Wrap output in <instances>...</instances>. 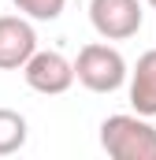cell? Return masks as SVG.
Segmentation results:
<instances>
[{
  "label": "cell",
  "instance_id": "cell-1",
  "mask_svg": "<svg viewBox=\"0 0 156 160\" xmlns=\"http://www.w3.org/2000/svg\"><path fill=\"white\" fill-rule=\"evenodd\" d=\"M100 149L112 160H156V127L138 112H115L100 123Z\"/></svg>",
  "mask_w": 156,
  "mask_h": 160
},
{
  "label": "cell",
  "instance_id": "cell-2",
  "mask_svg": "<svg viewBox=\"0 0 156 160\" xmlns=\"http://www.w3.org/2000/svg\"><path fill=\"white\" fill-rule=\"evenodd\" d=\"M75 63V82H82L89 93H115L119 86L126 82V60L115 45L108 41H89L78 48V60Z\"/></svg>",
  "mask_w": 156,
  "mask_h": 160
},
{
  "label": "cell",
  "instance_id": "cell-3",
  "mask_svg": "<svg viewBox=\"0 0 156 160\" xmlns=\"http://www.w3.org/2000/svg\"><path fill=\"white\" fill-rule=\"evenodd\" d=\"M19 71H22L26 86L34 93H45V97H60L75 86V63L56 48H34V56Z\"/></svg>",
  "mask_w": 156,
  "mask_h": 160
},
{
  "label": "cell",
  "instance_id": "cell-4",
  "mask_svg": "<svg viewBox=\"0 0 156 160\" xmlns=\"http://www.w3.org/2000/svg\"><path fill=\"white\" fill-rule=\"evenodd\" d=\"M89 22L104 41H126L145 22L141 0H89Z\"/></svg>",
  "mask_w": 156,
  "mask_h": 160
},
{
  "label": "cell",
  "instance_id": "cell-5",
  "mask_svg": "<svg viewBox=\"0 0 156 160\" xmlns=\"http://www.w3.org/2000/svg\"><path fill=\"white\" fill-rule=\"evenodd\" d=\"M37 48V30L26 15H0V71H19Z\"/></svg>",
  "mask_w": 156,
  "mask_h": 160
},
{
  "label": "cell",
  "instance_id": "cell-6",
  "mask_svg": "<svg viewBox=\"0 0 156 160\" xmlns=\"http://www.w3.org/2000/svg\"><path fill=\"white\" fill-rule=\"evenodd\" d=\"M126 82H130V108L145 119L156 116V48L141 52L134 71H126Z\"/></svg>",
  "mask_w": 156,
  "mask_h": 160
},
{
  "label": "cell",
  "instance_id": "cell-7",
  "mask_svg": "<svg viewBox=\"0 0 156 160\" xmlns=\"http://www.w3.org/2000/svg\"><path fill=\"white\" fill-rule=\"evenodd\" d=\"M30 138L26 116L15 108H0V157H15Z\"/></svg>",
  "mask_w": 156,
  "mask_h": 160
},
{
  "label": "cell",
  "instance_id": "cell-8",
  "mask_svg": "<svg viewBox=\"0 0 156 160\" xmlns=\"http://www.w3.org/2000/svg\"><path fill=\"white\" fill-rule=\"evenodd\" d=\"M11 4L30 22H56L63 15V8H67V0H11Z\"/></svg>",
  "mask_w": 156,
  "mask_h": 160
},
{
  "label": "cell",
  "instance_id": "cell-9",
  "mask_svg": "<svg viewBox=\"0 0 156 160\" xmlns=\"http://www.w3.org/2000/svg\"><path fill=\"white\" fill-rule=\"evenodd\" d=\"M145 4H149V8H153V11H156V0H145Z\"/></svg>",
  "mask_w": 156,
  "mask_h": 160
}]
</instances>
